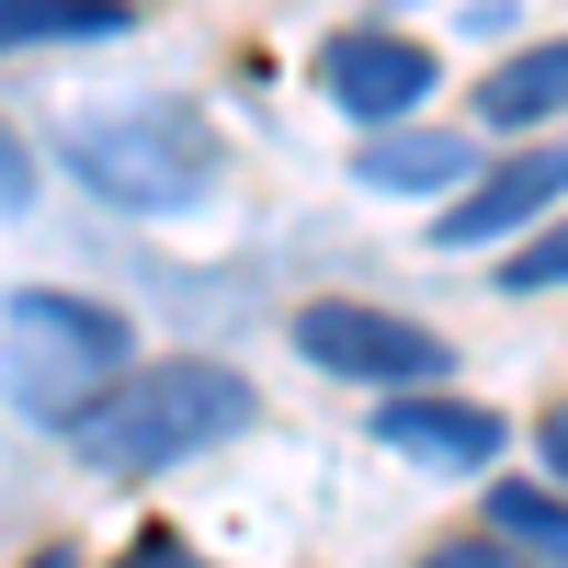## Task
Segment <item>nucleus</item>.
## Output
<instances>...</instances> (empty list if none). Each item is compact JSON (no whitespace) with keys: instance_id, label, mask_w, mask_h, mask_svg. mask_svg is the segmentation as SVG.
Segmentation results:
<instances>
[{"instance_id":"obj_12","label":"nucleus","mask_w":568,"mask_h":568,"mask_svg":"<svg viewBox=\"0 0 568 568\" xmlns=\"http://www.w3.org/2000/svg\"><path fill=\"white\" fill-rule=\"evenodd\" d=\"M500 284H511V296H557V284H568V216L546 227V240H524V251H500Z\"/></svg>"},{"instance_id":"obj_16","label":"nucleus","mask_w":568,"mask_h":568,"mask_svg":"<svg viewBox=\"0 0 568 568\" xmlns=\"http://www.w3.org/2000/svg\"><path fill=\"white\" fill-rule=\"evenodd\" d=\"M546 466H557V478H568V398L546 409Z\"/></svg>"},{"instance_id":"obj_2","label":"nucleus","mask_w":568,"mask_h":568,"mask_svg":"<svg viewBox=\"0 0 568 568\" xmlns=\"http://www.w3.org/2000/svg\"><path fill=\"white\" fill-rule=\"evenodd\" d=\"M262 420V398H251V375H227V364H136L125 387L80 420V466L91 478H160V466H182V455H205V444H227V433H251Z\"/></svg>"},{"instance_id":"obj_14","label":"nucleus","mask_w":568,"mask_h":568,"mask_svg":"<svg viewBox=\"0 0 568 568\" xmlns=\"http://www.w3.org/2000/svg\"><path fill=\"white\" fill-rule=\"evenodd\" d=\"M34 194V160H23V136H0V205H23Z\"/></svg>"},{"instance_id":"obj_1","label":"nucleus","mask_w":568,"mask_h":568,"mask_svg":"<svg viewBox=\"0 0 568 568\" xmlns=\"http://www.w3.org/2000/svg\"><path fill=\"white\" fill-rule=\"evenodd\" d=\"M125 375H136V329L114 307L69 296V284H23L0 307V398L23 420H45V433H80Z\"/></svg>"},{"instance_id":"obj_6","label":"nucleus","mask_w":568,"mask_h":568,"mask_svg":"<svg viewBox=\"0 0 568 568\" xmlns=\"http://www.w3.org/2000/svg\"><path fill=\"white\" fill-rule=\"evenodd\" d=\"M568 205V136H546V149H524V160H500L478 194H455L444 216H433V240L444 251H489V240H511V227H546Z\"/></svg>"},{"instance_id":"obj_11","label":"nucleus","mask_w":568,"mask_h":568,"mask_svg":"<svg viewBox=\"0 0 568 568\" xmlns=\"http://www.w3.org/2000/svg\"><path fill=\"white\" fill-rule=\"evenodd\" d=\"M489 535L524 557V568H568V500L535 489V478H500L489 489Z\"/></svg>"},{"instance_id":"obj_17","label":"nucleus","mask_w":568,"mask_h":568,"mask_svg":"<svg viewBox=\"0 0 568 568\" xmlns=\"http://www.w3.org/2000/svg\"><path fill=\"white\" fill-rule=\"evenodd\" d=\"M23 568H80V557H69V546H45V557H23Z\"/></svg>"},{"instance_id":"obj_9","label":"nucleus","mask_w":568,"mask_h":568,"mask_svg":"<svg viewBox=\"0 0 568 568\" xmlns=\"http://www.w3.org/2000/svg\"><path fill=\"white\" fill-rule=\"evenodd\" d=\"M478 114H489L500 136H535V125H557V114H568V34L524 45V58H500V69H489V91H478Z\"/></svg>"},{"instance_id":"obj_3","label":"nucleus","mask_w":568,"mask_h":568,"mask_svg":"<svg viewBox=\"0 0 568 568\" xmlns=\"http://www.w3.org/2000/svg\"><path fill=\"white\" fill-rule=\"evenodd\" d=\"M58 160L103 194L114 216H194L216 194V125L194 103H114V114H80L58 136Z\"/></svg>"},{"instance_id":"obj_13","label":"nucleus","mask_w":568,"mask_h":568,"mask_svg":"<svg viewBox=\"0 0 568 568\" xmlns=\"http://www.w3.org/2000/svg\"><path fill=\"white\" fill-rule=\"evenodd\" d=\"M420 568H524V557H511L500 535H455V546H433Z\"/></svg>"},{"instance_id":"obj_4","label":"nucleus","mask_w":568,"mask_h":568,"mask_svg":"<svg viewBox=\"0 0 568 568\" xmlns=\"http://www.w3.org/2000/svg\"><path fill=\"white\" fill-rule=\"evenodd\" d=\"M296 353H307L318 375H342V387H375V398L455 375V342H444V329L387 318V307H364V296H318V307H296Z\"/></svg>"},{"instance_id":"obj_15","label":"nucleus","mask_w":568,"mask_h":568,"mask_svg":"<svg viewBox=\"0 0 568 568\" xmlns=\"http://www.w3.org/2000/svg\"><path fill=\"white\" fill-rule=\"evenodd\" d=\"M125 568H205L194 546H171V535H149V546H125Z\"/></svg>"},{"instance_id":"obj_5","label":"nucleus","mask_w":568,"mask_h":568,"mask_svg":"<svg viewBox=\"0 0 568 568\" xmlns=\"http://www.w3.org/2000/svg\"><path fill=\"white\" fill-rule=\"evenodd\" d=\"M318 91L353 125H409L420 103H433V45L387 34V23H342V34L318 45Z\"/></svg>"},{"instance_id":"obj_10","label":"nucleus","mask_w":568,"mask_h":568,"mask_svg":"<svg viewBox=\"0 0 568 568\" xmlns=\"http://www.w3.org/2000/svg\"><path fill=\"white\" fill-rule=\"evenodd\" d=\"M125 23H136L125 0H0V58L12 45H103Z\"/></svg>"},{"instance_id":"obj_8","label":"nucleus","mask_w":568,"mask_h":568,"mask_svg":"<svg viewBox=\"0 0 568 568\" xmlns=\"http://www.w3.org/2000/svg\"><path fill=\"white\" fill-rule=\"evenodd\" d=\"M353 182L364 194H444V182H466V136L455 125H375Z\"/></svg>"},{"instance_id":"obj_7","label":"nucleus","mask_w":568,"mask_h":568,"mask_svg":"<svg viewBox=\"0 0 568 568\" xmlns=\"http://www.w3.org/2000/svg\"><path fill=\"white\" fill-rule=\"evenodd\" d=\"M375 444L409 455V466H455V478H478V466H500L511 420L500 409H466L444 387H398V398H375Z\"/></svg>"}]
</instances>
